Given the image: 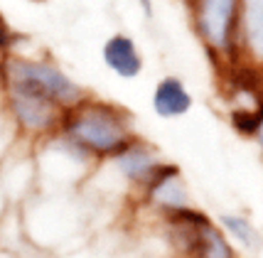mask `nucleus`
Here are the masks:
<instances>
[{"instance_id": "nucleus-12", "label": "nucleus", "mask_w": 263, "mask_h": 258, "mask_svg": "<svg viewBox=\"0 0 263 258\" xmlns=\"http://www.w3.org/2000/svg\"><path fill=\"white\" fill-rule=\"evenodd\" d=\"M17 40H20V32H15L10 25H8V20L0 15V67H3V62L15 52Z\"/></svg>"}, {"instance_id": "nucleus-4", "label": "nucleus", "mask_w": 263, "mask_h": 258, "mask_svg": "<svg viewBox=\"0 0 263 258\" xmlns=\"http://www.w3.org/2000/svg\"><path fill=\"white\" fill-rule=\"evenodd\" d=\"M192 34L214 69L239 62L236 30L241 0H182Z\"/></svg>"}, {"instance_id": "nucleus-7", "label": "nucleus", "mask_w": 263, "mask_h": 258, "mask_svg": "<svg viewBox=\"0 0 263 258\" xmlns=\"http://www.w3.org/2000/svg\"><path fill=\"white\" fill-rule=\"evenodd\" d=\"M136 204L140 209H145L150 216L160 219V216L175 214L180 209H187L195 202H192V194H190V187H187L182 170L167 160L158 170V175L136 197Z\"/></svg>"}, {"instance_id": "nucleus-5", "label": "nucleus", "mask_w": 263, "mask_h": 258, "mask_svg": "<svg viewBox=\"0 0 263 258\" xmlns=\"http://www.w3.org/2000/svg\"><path fill=\"white\" fill-rule=\"evenodd\" d=\"M3 106H5L15 135L32 145L57 133L62 118H64V108L54 101L12 89V86H3Z\"/></svg>"}, {"instance_id": "nucleus-9", "label": "nucleus", "mask_w": 263, "mask_h": 258, "mask_svg": "<svg viewBox=\"0 0 263 258\" xmlns=\"http://www.w3.org/2000/svg\"><path fill=\"white\" fill-rule=\"evenodd\" d=\"M236 47L239 62L263 69V0H241Z\"/></svg>"}, {"instance_id": "nucleus-1", "label": "nucleus", "mask_w": 263, "mask_h": 258, "mask_svg": "<svg viewBox=\"0 0 263 258\" xmlns=\"http://www.w3.org/2000/svg\"><path fill=\"white\" fill-rule=\"evenodd\" d=\"M57 133L96 165L106 162L138 135L130 111L91 94L64 111Z\"/></svg>"}, {"instance_id": "nucleus-11", "label": "nucleus", "mask_w": 263, "mask_h": 258, "mask_svg": "<svg viewBox=\"0 0 263 258\" xmlns=\"http://www.w3.org/2000/svg\"><path fill=\"white\" fill-rule=\"evenodd\" d=\"M217 224L236 248L249 251V253L261 251L263 236H261V231H258V226L253 224L246 214H241V212H221V214H217Z\"/></svg>"}, {"instance_id": "nucleus-3", "label": "nucleus", "mask_w": 263, "mask_h": 258, "mask_svg": "<svg viewBox=\"0 0 263 258\" xmlns=\"http://www.w3.org/2000/svg\"><path fill=\"white\" fill-rule=\"evenodd\" d=\"M172 258H239V248L199 207H187L155 219Z\"/></svg>"}, {"instance_id": "nucleus-14", "label": "nucleus", "mask_w": 263, "mask_h": 258, "mask_svg": "<svg viewBox=\"0 0 263 258\" xmlns=\"http://www.w3.org/2000/svg\"><path fill=\"white\" fill-rule=\"evenodd\" d=\"M251 140L256 143V148H258V155H261V160H263V118H261V123H258V128H256V133H253Z\"/></svg>"}, {"instance_id": "nucleus-2", "label": "nucleus", "mask_w": 263, "mask_h": 258, "mask_svg": "<svg viewBox=\"0 0 263 258\" xmlns=\"http://www.w3.org/2000/svg\"><path fill=\"white\" fill-rule=\"evenodd\" d=\"M0 84L49 99L57 106H62L64 111L89 96V91L84 89L57 59H52L49 54H42V52H25V49H15L3 62Z\"/></svg>"}, {"instance_id": "nucleus-8", "label": "nucleus", "mask_w": 263, "mask_h": 258, "mask_svg": "<svg viewBox=\"0 0 263 258\" xmlns=\"http://www.w3.org/2000/svg\"><path fill=\"white\" fill-rule=\"evenodd\" d=\"M101 59L114 77L123 81H133L145 69V57L138 47L136 37L128 32H114L106 37L101 47Z\"/></svg>"}, {"instance_id": "nucleus-15", "label": "nucleus", "mask_w": 263, "mask_h": 258, "mask_svg": "<svg viewBox=\"0 0 263 258\" xmlns=\"http://www.w3.org/2000/svg\"><path fill=\"white\" fill-rule=\"evenodd\" d=\"M32 3H42V0H32Z\"/></svg>"}, {"instance_id": "nucleus-6", "label": "nucleus", "mask_w": 263, "mask_h": 258, "mask_svg": "<svg viewBox=\"0 0 263 258\" xmlns=\"http://www.w3.org/2000/svg\"><path fill=\"white\" fill-rule=\"evenodd\" d=\"M165 162H167V160L162 157V153L153 145L150 140L136 135V138H133L130 143H126L116 155H111L106 162H99V165H103L106 170H111V175H114L116 180L126 187L128 194L136 199L138 194L143 192V187L158 175V170H160Z\"/></svg>"}, {"instance_id": "nucleus-13", "label": "nucleus", "mask_w": 263, "mask_h": 258, "mask_svg": "<svg viewBox=\"0 0 263 258\" xmlns=\"http://www.w3.org/2000/svg\"><path fill=\"white\" fill-rule=\"evenodd\" d=\"M15 140H17V135L12 131L10 121H8V113H5V106H3V86H0V157L10 150Z\"/></svg>"}, {"instance_id": "nucleus-10", "label": "nucleus", "mask_w": 263, "mask_h": 258, "mask_svg": "<svg viewBox=\"0 0 263 258\" xmlns=\"http://www.w3.org/2000/svg\"><path fill=\"white\" fill-rule=\"evenodd\" d=\"M150 106H153V113L162 121H177L195 108V96H192L190 86L184 84V79L175 77V74H165L153 86Z\"/></svg>"}]
</instances>
